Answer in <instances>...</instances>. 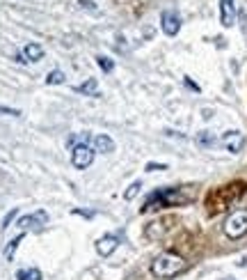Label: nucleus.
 Instances as JSON below:
<instances>
[{
	"mask_svg": "<svg viewBox=\"0 0 247 280\" xmlns=\"http://www.w3.org/2000/svg\"><path fill=\"white\" fill-rule=\"evenodd\" d=\"M23 237H26V234H18V237H14L12 241H9L7 246H5V259H14V253H16V248H18V244L23 241Z\"/></svg>",
	"mask_w": 247,
	"mask_h": 280,
	"instance_id": "13",
	"label": "nucleus"
},
{
	"mask_svg": "<svg viewBox=\"0 0 247 280\" xmlns=\"http://www.w3.org/2000/svg\"><path fill=\"white\" fill-rule=\"evenodd\" d=\"M147 170L149 173H156V170H167L165 163H147Z\"/></svg>",
	"mask_w": 247,
	"mask_h": 280,
	"instance_id": "22",
	"label": "nucleus"
},
{
	"mask_svg": "<svg viewBox=\"0 0 247 280\" xmlns=\"http://www.w3.org/2000/svg\"><path fill=\"white\" fill-rule=\"evenodd\" d=\"M140 191H142V181L137 179V181H133V184L126 189V193H123V200H126V202H131V200H135V195L140 193Z\"/></svg>",
	"mask_w": 247,
	"mask_h": 280,
	"instance_id": "15",
	"label": "nucleus"
},
{
	"mask_svg": "<svg viewBox=\"0 0 247 280\" xmlns=\"http://www.w3.org/2000/svg\"><path fill=\"white\" fill-rule=\"evenodd\" d=\"M188 202V195L181 193L179 189H160L156 193H151L147 198L142 211H151V209H160V207H174V204Z\"/></svg>",
	"mask_w": 247,
	"mask_h": 280,
	"instance_id": "2",
	"label": "nucleus"
},
{
	"mask_svg": "<svg viewBox=\"0 0 247 280\" xmlns=\"http://www.w3.org/2000/svg\"><path fill=\"white\" fill-rule=\"evenodd\" d=\"M213 142H215V138H213L211 131H201V134L197 136V145H199V147H211Z\"/></svg>",
	"mask_w": 247,
	"mask_h": 280,
	"instance_id": "18",
	"label": "nucleus"
},
{
	"mask_svg": "<svg viewBox=\"0 0 247 280\" xmlns=\"http://www.w3.org/2000/svg\"><path fill=\"white\" fill-rule=\"evenodd\" d=\"M186 271V259L176 253H160L151 262V273L156 278H176L179 273Z\"/></svg>",
	"mask_w": 247,
	"mask_h": 280,
	"instance_id": "1",
	"label": "nucleus"
},
{
	"mask_svg": "<svg viewBox=\"0 0 247 280\" xmlns=\"http://www.w3.org/2000/svg\"><path fill=\"white\" fill-rule=\"evenodd\" d=\"M23 58H26V62H39L44 58V48L39 46L37 42H30L23 46Z\"/></svg>",
	"mask_w": 247,
	"mask_h": 280,
	"instance_id": "11",
	"label": "nucleus"
},
{
	"mask_svg": "<svg viewBox=\"0 0 247 280\" xmlns=\"http://www.w3.org/2000/svg\"><path fill=\"white\" fill-rule=\"evenodd\" d=\"M220 23L224 28L236 23V0H220Z\"/></svg>",
	"mask_w": 247,
	"mask_h": 280,
	"instance_id": "8",
	"label": "nucleus"
},
{
	"mask_svg": "<svg viewBox=\"0 0 247 280\" xmlns=\"http://www.w3.org/2000/svg\"><path fill=\"white\" fill-rule=\"evenodd\" d=\"M0 115H9V117H18L21 110L18 108H7V106H0Z\"/></svg>",
	"mask_w": 247,
	"mask_h": 280,
	"instance_id": "21",
	"label": "nucleus"
},
{
	"mask_svg": "<svg viewBox=\"0 0 247 280\" xmlns=\"http://www.w3.org/2000/svg\"><path fill=\"white\" fill-rule=\"evenodd\" d=\"M96 65L101 67V71H106V73H110L112 69H115V62H112L110 58H106V55H96Z\"/></svg>",
	"mask_w": 247,
	"mask_h": 280,
	"instance_id": "17",
	"label": "nucleus"
},
{
	"mask_svg": "<svg viewBox=\"0 0 247 280\" xmlns=\"http://www.w3.org/2000/svg\"><path fill=\"white\" fill-rule=\"evenodd\" d=\"M222 147H224L227 152H231V154H238L245 147V136L240 134V131H227V134L222 136Z\"/></svg>",
	"mask_w": 247,
	"mask_h": 280,
	"instance_id": "6",
	"label": "nucleus"
},
{
	"mask_svg": "<svg viewBox=\"0 0 247 280\" xmlns=\"http://www.w3.org/2000/svg\"><path fill=\"white\" fill-rule=\"evenodd\" d=\"M90 134H76V136H71V140H69V145L71 147H76V145H90Z\"/></svg>",
	"mask_w": 247,
	"mask_h": 280,
	"instance_id": "19",
	"label": "nucleus"
},
{
	"mask_svg": "<svg viewBox=\"0 0 247 280\" xmlns=\"http://www.w3.org/2000/svg\"><path fill=\"white\" fill-rule=\"evenodd\" d=\"M115 140L110 138L108 134H98L94 136V150L96 152H103V154H110V152H115Z\"/></svg>",
	"mask_w": 247,
	"mask_h": 280,
	"instance_id": "10",
	"label": "nucleus"
},
{
	"mask_svg": "<svg viewBox=\"0 0 247 280\" xmlns=\"http://www.w3.org/2000/svg\"><path fill=\"white\" fill-rule=\"evenodd\" d=\"M48 223V214L44 209L34 211L30 216H23L21 220H18V228L21 230H30V228H44V225Z\"/></svg>",
	"mask_w": 247,
	"mask_h": 280,
	"instance_id": "7",
	"label": "nucleus"
},
{
	"mask_svg": "<svg viewBox=\"0 0 247 280\" xmlns=\"http://www.w3.org/2000/svg\"><path fill=\"white\" fill-rule=\"evenodd\" d=\"M227 280H231V278H227Z\"/></svg>",
	"mask_w": 247,
	"mask_h": 280,
	"instance_id": "23",
	"label": "nucleus"
},
{
	"mask_svg": "<svg viewBox=\"0 0 247 280\" xmlns=\"http://www.w3.org/2000/svg\"><path fill=\"white\" fill-rule=\"evenodd\" d=\"M160 28H162V32H165L167 37L179 35V30H181V16L174 12V9H165V12L160 14Z\"/></svg>",
	"mask_w": 247,
	"mask_h": 280,
	"instance_id": "5",
	"label": "nucleus"
},
{
	"mask_svg": "<svg viewBox=\"0 0 247 280\" xmlns=\"http://www.w3.org/2000/svg\"><path fill=\"white\" fill-rule=\"evenodd\" d=\"M117 246H119V239H117L115 234H106V237H101L96 241V253L101 255V257H108V255L115 253Z\"/></svg>",
	"mask_w": 247,
	"mask_h": 280,
	"instance_id": "9",
	"label": "nucleus"
},
{
	"mask_svg": "<svg viewBox=\"0 0 247 280\" xmlns=\"http://www.w3.org/2000/svg\"><path fill=\"white\" fill-rule=\"evenodd\" d=\"M73 90L78 92V95H87V97H98V83L96 78H87L83 85H76Z\"/></svg>",
	"mask_w": 247,
	"mask_h": 280,
	"instance_id": "12",
	"label": "nucleus"
},
{
	"mask_svg": "<svg viewBox=\"0 0 247 280\" xmlns=\"http://www.w3.org/2000/svg\"><path fill=\"white\" fill-rule=\"evenodd\" d=\"M94 154H96V150L90 147V145L71 147V163H73V168H78V170L90 168V165L94 163Z\"/></svg>",
	"mask_w": 247,
	"mask_h": 280,
	"instance_id": "4",
	"label": "nucleus"
},
{
	"mask_svg": "<svg viewBox=\"0 0 247 280\" xmlns=\"http://www.w3.org/2000/svg\"><path fill=\"white\" fill-rule=\"evenodd\" d=\"M224 234L229 239H240L247 234V209H238L224 220Z\"/></svg>",
	"mask_w": 247,
	"mask_h": 280,
	"instance_id": "3",
	"label": "nucleus"
},
{
	"mask_svg": "<svg viewBox=\"0 0 247 280\" xmlns=\"http://www.w3.org/2000/svg\"><path fill=\"white\" fill-rule=\"evenodd\" d=\"M64 81H67V76H64V71H60V69L51 71L46 76V85H62Z\"/></svg>",
	"mask_w": 247,
	"mask_h": 280,
	"instance_id": "16",
	"label": "nucleus"
},
{
	"mask_svg": "<svg viewBox=\"0 0 247 280\" xmlns=\"http://www.w3.org/2000/svg\"><path fill=\"white\" fill-rule=\"evenodd\" d=\"M18 280H42V271L39 269H21L16 273Z\"/></svg>",
	"mask_w": 247,
	"mask_h": 280,
	"instance_id": "14",
	"label": "nucleus"
},
{
	"mask_svg": "<svg viewBox=\"0 0 247 280\" xmlns=\"http://www.w3.org/2000/svg\"><path fill=\"white\" fill-rule=\"evenodd\" d=\"M78 7L83 9V12H87V9H90V12H94V14H98V9L94 7V3L92 0H78Z\"/></svg>",
	"mask_w": 247,
	"mask_h": 280,
	"instance_id": "20",
	"label": "nucleus"
}]
</instances>
